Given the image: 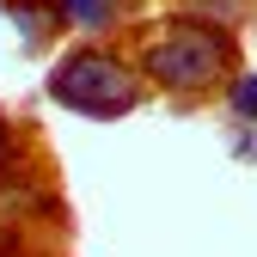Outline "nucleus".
Returning <instances> with one entry per match:
<instances>
[{"instance_id": "f03ea898", "label": "nucleus", "mask_w": 257, "mask_h": 257, "mask_svg": "<svg viewBox=\"0 0 257 257\" xmlns=\"http://www.w3.org/2000/svg\"><path fill=\"white\" fill-rule=\"evenodd\" d=\"M220 61H227V43L214 37V31H196V25H184V31H166L153 49H147V68L159 86H208L220 74Z\"/></svg>"}, {"instance_id": "f257e3e1", "label": "nucleus", "mask_w": 257, "mask_h": 257, "mask_svg": "<svg viewBox=\"0 0 257 257\" xmlns=\"http://www.w3.org/2000/svg\"><path fill=\"white\" fill-rule=\"evenodd\" d=\"M49 92L68 110H86V116H122L128 104H135V80H128L122 61L110 55H74V61H61Z\"/></svg>"}, {"instance_id": "7ed1b4c3", "label": "nucleus", "mask_w": 257, "mask_h": 257, "mask_svg": "<svg viewBox=\"0 0 257 257\" xmlns=\"http://www.w3.org/2000/svg\"><path fill=\"white\" fill-rule=\"evenodd\" d=\"M233 110L239 116H257V80H239L233 86Z\"/></svg>"}, {"instance_id": "20e7f679", "label": "nucleus", "mask_w": 257, "mask_h": 257, "mask_svg": "<svg viewBox=\"0 0 257 257\" xmlns=\"http://www.w3.org/2000/svg\"><path fill=\"white\" fill-rule=\"evenodd\" d=\"M68 13L80 25H104V0H68Z\"/></svg>"}]
</instances>
